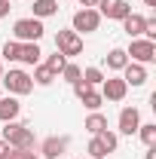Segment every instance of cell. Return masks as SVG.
<instances>
[{
	"label": "cell",
	"mask_w": 156,
	"mask_h": 159,
	"mask_svg": "<svg viewBox=\"0 0 156 159\" xmlns=\"http://www.w3.org/2000/svg\"><path fill=\"white\" fill-rule=\"evenodd\" d=\"M3 141L12 147V150H34V129L21 125V122H3Z\"/></svg>",
	"instance_id": "6da1fadb"
},
{
	"label": "cell",
	"mask_w": 156,
	"mask_h": 159,
	"mask_svg": "<svg viewBox=\"0 0 156 159\" xmlns=\"http://www.w3.org/2000/svg\"><path fill=\"white\" fill-rule=\"evenodd\" d=\"M43 21L40 19H19L16 21V28H12V34H16V43H40L43 37Z\"/></svg>",
	"instance_id": "7a4b0ae2"
},
{
	"label": "cell",
	"mask_w": 156,
	"mask_h": 159,
	"mask_svg": "<svg viewBox=\"0 0 156 159\" xmlns=\"http://www.w3.org/2000/svg\"><path fill=\"white\" fill-rule=\"evenodd\" d=\"M0 83L9 89V95H28V92H34V80L28 77L25 70H9V74H3Z\"/></svg>",
	"instance_id": "3957f363"
},
{
	"label": "cell",
	"mask_w": 156,
	"mask_h": 159,
	"mask_svg": "<svg viewBox=\"0 0 156 159\" xmlns=\"http://www.w3.org/2000/svg\"><path fill=\"white\" fill-rule=\"evenodd\" d=\"M55 46H58V52L64 58H74V55L83 52V37L77 31H58L55 34Z\"/></svg>",
	"instance_id": "277c9868"
},
{
	"label": "cell",
	"mask_w": 156,
	"mask_h": 159,
	"mask_svg": "<svg viewBox=\"0 0 156 159\" xmlns=\"http://www.w3.org/2000/svg\"><path fill=\"white\" fill-rule=\"evenodd\" d=\"M126 55H132V61H138V64H150V61H156V43L153 40H132Z\"/></svg>",
	"instance_id": "5b68a950"
},
{
	"label": "cell",
	"mask_w": 156,
	"mask_h": 159,
	"mask_svg": "<svg viewBox=\"0 0 156 159\" xmlns=\"http://www.w3.org/2000/svg\"><path fill=\"white\" fill-rule=\"evenodd\" d=\"M98 25H101L98 9H80V12H74V31L77 34H92V31H98Z\"/></svg>",
	"instance_id": "8992f818"
},
{
	"label": "cell",
	"mask_w": 156,
	"mask_h": 159,
	"mask_svg": "<svg viewBox=\"0 0 156 159\" xmlns=\"http://www.w3.org/2000/svg\"><path fill=\"white\" fill-rule=\"evenodd\" d=\"M129 12H132V6H129L126 0H98V16H107V19L122 21Z\"/></svg>",
	"instance_id": "52a82bcc"
},
{
	"label": "cell",
	"mask_w": 156,
	"mask_h": 159,
	"mask_svg": "<svg viewBox=\"0 0 156 159\" xmlns=\"http://www.w3.org/2000/svg\"><path fill=\"white\" fill-rule=\"evenodd\" d=\"M101 86H104V89H101V98H104V101H122L126 92H129V86H126L122 77H107Z\"/></svg>",
	"instance_id": "ba28073f"
},
{
	"label": "cell",
	"mask_w": 156,
	"mask_h": 159,
	"mask_svg": "<svg viewBox=\"0 0 156 159\" xmlns=\"http://www.w3.org/2000/svg\"><path fill=\"white\" fill-rule=\"evenodd\" d=\"M138 125H141L138 107H122L119 110V132L122 135H138Z\"/></svg>",
	"instance_id": "9c48e42d"
},
{
	"label": "cell",
	"mask_w": 156,
	"mask_h": 159,
	"mask_svg": "<svg viewBox=\"0 0 156 159\" xmlns=\"http://www.w3.org/2000/svg\"><path fill=\"white\" fill-rule=\"evenodd\" d=\"M122 80H126V86H144L147 83V67L138 64V61H129L122 67Z\"/></svg>",
	"instance_id": "30bf717a"
},
{
	"label": "cell",
	"mask_w": 156,
	"mask_h": 159,
	"mask_svg": "<svg viewBox=\"0 0 156 159\" xmlns=\"http://www.w3.org/2000/svg\"><path fill=\"white\" fill-rule=\"evenodd\" d=\"M64 150H67V138H46L43 144H40L43 159H58Z\"/></svg>",
	"instance_id": "8fae6325"
},
{
	"label": "cell",
	"mask_w": 156,
	"mask_h": 159,
	"mask_svg": "<svg viewBox=\"0 0 156 159\" xmlns=\"http://www.w3.org/2000/svg\"><path fill=\"white\" fill-rule=\"evenodd\" d=\"M21 113V104L16 95H6V98H0V122H12V119Z\"/></svg>",
	"instance_id": "7c38bea8"
},
{
	"label": "cell",
	"mask_w": 156,
	"mask_h": 159,
	"mask_svg": "<svg viewBox=\"0 0 156 159\" xmlns=\"http://www.w3.org/2000/svg\"><path fill=\"white\" fill-rule=\"evenodd\" d=\"M34 6V19H49V16H55L58 12V0H31Z\"/></svg>",
	"instance_id": "4fadbf2b"
},
{
	"label": "cell",
	"mask_w": 156,
	"mask_h": 159,
	"mask_svg": "<svg viewBox=\"0 0 156 159\" xmlns=\"http://www.w3.org/2000/svg\"><path fill=\"white\" fill-rule=\"evenodd\" d=\"M122 31H126L132 40H138L141 34H144V19H141V16H135V12H129V16L122 19Z\"/></svg>",
	"instance_id": "5bb4252c"
},
{
	"label": "cell",
	"mask_w": 156,
	"mask_h": 159,
	"mask_svg": "<svg viewBox=\"0 0 156 159\" xmlns=\"http://www.w3.org/2000/svg\"><path fill=\"white\" fill-rule=\"evenodd\" d=\"M40 55H43V52H40L37 43H21V46H19V61L31 64V67H34V64H40Z\"/></svg>",
	"instance_id": "9a60e30c"
},
{
	"label": "cell",
	"mask_w": 156,
	"mask_h": 159,
	"mask_svg": "<svg viewBox=\"0 0 156 159\" xmlns=\"http://www.w3.org/2000/svg\"><path fill=\"white\" fill-rule=\"evenodd\" d=\"M55 80H58V74H52L46 64H34V83L37 86H52Z\"/></svg>",
	"instance_id": "2e32d148"
},
{
	"label": "cell",
	"mask_w": 156,
	"mask_h": 159,
	"mask_svg": "<svg viewBox=\"0 0 156 159\" xmlns=\"http://www.w3.org/2000/svg\"><path fill=\"white\" fill-rule=\"evenodd\" d=\"M126 64H129L126 49H110V52H107V67H110V70H122Z\"/></svg>",
	"instance_id": "e0dca14e"
},
{
	"label": "cell",
	"mask_w": 156,
	"mask_h": 159,
	"mask_svg": "<svg viewBox=\"0 0 156 159\" xmlns=\"http://www.w3.org/2000/svg\"><path fill=\"white\" fill-rule=\"evenodd\" d=\"M104 129H107V116H101L98 110H92V113L86 116V132L98 135V132H104Z\"/></svg>",
	"instance_id": "ac0fdd59"
},
{
	"label": "cell",
	"mask_w": 156,
	"mask_h": 159,
	"mask_svg": "<svg viewBox=\"0 0 156 159\" xmlns=\"http://www.w3.org/2000/svg\"><path fill=\"white\" fill-rule=\"evenodd\" d=\"M80 101H83V107H86V110H98V107L104 104V98H101V92H95V89L83 92V95H80Z\"/></svg>",
	"instance_id": "d6986e66"
},
{
	"label": "cell",
	"mask_w": 156,
	"mask_h": 159,
	"mask_svg": "<svg viewBox=\"0 0 156 159\" xmlns=\"http://www.w3.org/2000/svg\"><path fill=\"white\" fill-rule=\"evenodd\" d=\"M95 138L101 141V147H104L107 153H113V150H117V144H119V138L113 135V132H110V129H104V132H98Z\"/></svg>",
	"instance_id": "ffe728a7"
},
{
	"label": "cell",
	"mask_w": 156,
	"mask_h": 159,
	"mask_svg": "<svg viewBox=\"0 0 156 159\" xmlns=\"http://www.w3.org/2000/svg\"><path fill=\"white\" fill-rule=\"evenodd\" d=\"M138 135H141V141H144L147 147H153V144H156V122H144V125H138Z\"/></svg>",
	"instance_id": "44dd1931"
},
{
	"label": "cell",
	"mask_w": 156,
	"mask_h": 159,
	"mask_svg": "<svg viewBox=\"0 0 156 159\" xmlns=\"http://www.w3.org/2000/svg\"><path fill=\"white\" fill-rule=\"evenodd\" d=\"M61 77H64L71 86H74L77 80H83V70H80V64H71V61H67V64L61 67Z\"/></svg>",
	"instance_id": "7402d4cb"
},
{
	"label": "cell",
	"mask_w": 156,
	"mask_h": 159,
	"mask_svg": "<svg viewBox=\"0 0 156 159\" xmlns=\"http://www.w3.org/2000/svg\"><path fill=\"white\" fill-rule=\"evenodd\" d=\"M83 83H89V86H101V83H104V74H101L98 67H86V70H83Z\"/></svg>",
	"instance_id": "603a6c76"
},
{
	"label": "cell",
	"mask_w": 156,
	"mask_h": 159,
	"mask_svg": "<svg viewBox=\"0 0 156 159\" xmlns=\"http://www.w3.org/2000/svg\"><path fill=\"white\" fill-rule=\"evenodd\" d=\"M64 64H67V58H64L61 52H55V55H49V58H46V67H49L52 74H61V67H64Z\"/></svg>",
	"instance_id": "cb8c5ba5"
},
{
	"label": "cell",
	"mask_w": 156,
	"mask_h": 159,
	"mask_svg": "<svg viewBox=\"0 0 156 159\" xmlns=\"http://www.w3.org/2000/svg\"><path fill=\"white\" fill-rule=\"evenodd\" d=\"M104 156H107V150H104L101 141L92 135V141H89V159H104Z\"/></svg>",
	"instance_id": "d4e9b609"
},
{
	"label": "cell",
	"mask_w": 156,
	"mask_h": 159,
	"mask_svg": "<svg viewBox=\"0 0 156 159\" xmlns=\"http://www.w3.org/2000/svg\"><path fill=\"white\" fill-rule=\"evenodd\" d=\"M19 46H21V43L9 40V43L3 46V58H6V61H19Z\"/></svg>",
	"instance_id": "484cf974"
},
{
	"label": "cell",
	"mask_w": 156,
	"mask_h": 159,
	"mask_svg": "<svg viewBox=\"0 0 156 159\" xmlns=\"http://www.w3.org/2000/svg\"><path fill=\"white\" fill-rule=\"evenodd\" d=\"M144 40H156V19H144Z\"/></svg>",
	"instance_id": "4316f807"
},
{
	"label": "cell",
	"mask_w": 156,
	"mask_h": 159,
	"mask_svg": "<svg viewBox=\"0 0 156 159\" xmlns=\"http://www.w3.org/2000/svg\"><path fill=\"white\" fill-rule=\"evenodd\" d=\"M9 159H37V156H34V150H12Z\"/></svg>",
	"instance_id": "83f0119b"
},
{
	"label": "cell",
	"mask_w": 156,
	"mask_h": 159,
	"mask_svg": "<svg viewBox=\"0 0 156 159\" xmlns=\"http://www.w3.org/2000/svg\"><path fill=\"white\" fill-rule=\"evenodd\" d=\"M9 153H12V147L6 141H0V159H9Z\"/></svg>",
	"instance_id": "f1b7e54d"
},
{
	"label": "cell",
	"mask_w": 156,
	"mask_h": 159,
	"mask_svg": "<svg viewBox=\"0 0 156 159\" xmlns=\"http://www.w3.org/2000/svg\"><path fill=\"white\" fill-rule=\"evenodd\" d=\"M9 9H12V6H9V0H0V19H3V16H9Z\"/></svg>",
	"instance_id": "f546056e"
},
{
	"label": "cell",
	"mask_w": 156,
	"mask_h": 159,
	"mask_svg": "<svg viewBox=\"0 0 156 159\" xmlns=\"http://www.w3.org/2000/svg\"><path fill=\"white\" fill-rule=\"evenodd\" d=\"M80 6H83V9H95L98 0H80Z\"/></svg>",
	"instance_id": "4dcf8cb0"
},
{
	"label": "cell",
	"mask_w": 156,
	"mask_h": 159,
	"mask_svg": "<svg viewBox=\"0 0 156 159\" xmlns=\"http://www.w3.org/2000/svg\"><path fill=\"white\" fill-rule=\"evenodd\" d=\"M144 159H156V144H153V147H147V156H144Z\"/></svg>",
	"instance_id": "1f68e13d"
},
{
	"label": "cell",
	"mask_w": 156,
	"mask_h": 159,
	"mask_svg": "<svg viewBox=\"0 0 156 159\" xmlns=\"http://www.w3.org/2000/svg\"><path fill=\"white\" fill-rule=\"evenodd\" d=\"M144 3H147V6H156V0H144Z\"/></svg>",
	"instance_id": "d6a6232c"
},
{
	"label": "cell",
	"mask_w": 156,
	"mask_h": 159,
	"mask_svg": "<svg viewBox=\"0 0 156 159\" xmlns=\"http://www.w3.org/2000/svg\"><path fill=\"white\" fill-rule=\"evenodd\" d=\"M0 77H3V64H0Z\"/></svg>",
	"instance_id": "836d02e7"
},
{
	"label": "cell",
	"mask_w": 156,
	"mask_h": 159,
	"mask_svg": "<svg viewBox=\"0 0 156 159\" xmlns=\"http://www.w3.org/2000/svg\"><path fill=\"white\" fill-rule=\"evenodd\" d=\"M40 159H43V156H40Z\"/></svg>",
	"instance_id": "e575fe53"
}]
</instances>
